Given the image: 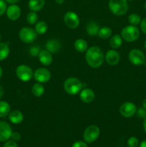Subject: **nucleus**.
I'll list each match as a JSON object with an SVG mask.
<instances>
[{
	"label": "nucleus",
	"instance_id": "26",
	"mask_svg": "<svg viewBox=\"0 0 146 147\" xmlns=\"http://www.w3.org/2000/svg\"><path fill=\"white\" fill-rule=\"evenodd\" d=\"M123 43V40H122V37H120L119 34H115L113 37L111 38L110 41V46L113 47V49H117L122 45Z\"/></svg>",
	"mask_w": 146,
	"mask_h": 147
},
{
	"label": "nucleus",
	"instance_id": "14",
	"mask_svg": "<svg viewBox=\"0 0 146 147\" xmlns=\"http://www.w3.org/2000/svg\"><path fill=\"white\" fill-rule=\"evenodd\" d=\"M120 56L117 51L114 50H110L105 55V60L110 65H115L120 62Z\"/></svg>",
	"mask_w": 146,
	"mask_h": 147
},
{
	"label": "nucleus",
	"instance_id": "18",
	"mask_svg": "<svg viewBox=\"0 0 146 147\" xmlns=\"http://www.w3.org/2000/svg\"><path fill=\"white\" fill-rule=\"evenodd\" d=\"M9 120L11 123L14 124H19L23 121L24 116H23L22 113L19 111H12L9 113Z\"/></svg>",
	"mask_w": 146,
	"mask_h": 147
},
{
	"label": "nucleus",
	"instance_id": "20",
	"mask_svg": "<svg viewBox=\"0 0 146 147\" xmlns=\"http://www.w3.org/2000/svg\"><path fill=\"white\" fill-rule=\"evenodd\" d=\"M99 30H100V26L97 23L94 22H90L87 24L86 31L88 35L90 36H95L98 33Z\"/></svg>",
	"mask_w": 146,
	"mask_h": 147
},
{
	"label": "nucleus",
	"instance_id": "29",
	"mask_svg": "<svg viewBox=\"0 0 146 147\" xmlns=\"http://www.w3.org/2000/svg\"><path fill=\"white\" fill-rule=\"evenodd\" d=\"M38 20V16L35 11H30L27 16V21L29 24H34Z\"/></svg>",
	"mask_w": 146,
	"mask_h": 147
},
{
	"label": "nucleus",
	"instance_id": "8",
	"mask_svg": "<svg viewBox=\"0 0 146 147\" xmlns=\"http://www.w3.org/2000/svg\"><path fill=\"white\" fill-rule=\"evenodd\" d=\"M129 60L135 65H141L145 61V57L143 52L138 49H133L128 54Z\"/></svg>",
	"mask_w": 146,
	"mask_h": 147
},
{
	"label": "nucleus",
	"instance_id": "34",
	"mask_svg": "<svg viewBox=\"0 0 146 147\" xmlns=\"http://www.w3.org/2000/svg\"><path fill=\"white\" fill-rule=\"evenodd\" d=\"M11 139H12L14 142H17V141H19L21 139V135L18 133V132H12L11 136Z\"/></svg>",
	"mask_w": 146,
	"mask_h": 147
},
{
	"label": "nucleus",
	"instance_id": "13",
	"mask_svg": "<svg viewBox=\"0 0 146 147\" xmlns=\"http://www.w3.org/2000/svg\"><path fill=\"white\" fill-rule=\"evenodd\" d=\"M7 16L10 20H17L19 17H20L21 14V9L19 6L16 5V4H11L9 6L7 9Z\"/></svg>",
	"mask_w": 146,
	"mask_h": 147
},
{
	"label": "nucleus",
	"instance_id": "42",
	"mask_svg": "<svg viewBox=\"0 0 146 147\" xmlns=\"http://www.w3.org/2000/svg\"><path fill=\"white\" fill-rule=\"evenodd\" d=\"M143 126H144L145 132L146 133V117L145 118V119H144V122H143Z\"/></svg>",
	"mask_w": 146,
	"mask_h": 147
},
{
	"label": "nucleus",
	"instance_id": "17",
	"mask_svg": "<svg viewBox=\"0 0 146 147\" xmlns=\"http://www.w3.org/2000/svg\"><path fill=\"white\" fill-rule=\"evenodd\" d=\"M46 48L50 53H56L61 48V43L59 40L54 39L50 40L46 43Z\"/></svg>",
	"mask_w": 146,
	"mask_h": 147
},
{
	"label": "nucleus",
	"instance_id": "11",
	"mask_svg": "<svg viewBox=\"0 0 146 147\" xmlns=\"http://www.w3.org/2000/svg\"><path fill=\"white\" fill-rule=\"evenodd\" d=\"M34 78L39 83H46L51 78V73L47 69L41 67L36 70L34 73Z\"/></svg>",
	"mask_w": 146,
	"mask_h": 147
},
{
	"label": "nucleus",
	"instance_id": "30",
	"mask_svg": "<svg viewBox=\"0 0 146 147\" xmlns=\"http://www.w3.org/2000/svg\"><path fill=\"white\" fill-rule=\"evenodd\" d=\"M138 144V140H137V138L134 137V136L130 137L127 141V145L129 147H137Z\"/></svg>",
	"mask_w": 146,
	"mask_h": 147
},
{
	"label": "nucleus",
	"instance_id": "15",
	"mask_svg": "<svg viewBox=\"0 0 146 147\" xmlns=\"http://www.w3.org/2000/svg\"><path fill=\"white\" fill-rule=\"evenodd\" d=\"M94 93L92 90L90 88H84L80 91V97L82 102L86 103H90L94 100Z\"/></svg>",
	"mask_w": 146,
	"mask_h": 147
},
{
	"label": "nucleus",
	"instance_id": "44",
	"mask_svg": "<svg viewBox=\"0 0 146 147\" xmlns=\"http://www.w3.org/2000/svg\"><path fill=\"white\" fill-rule=\"evenodd\" d=\"M2 73H3V70H2V68H1V67H0V78H1V76H2Z\"/></svg>",
	"mask_w": 146,
	"mask_h": 147
},
{
	"label": "nucleus",
	"instance_id": "6",
	"mask_svg": "<svg viewBox=\"0 0 146 147\" xmlns=\"http://www.w3.org/2000/svg\"><path fill=\"white\" fill-rule=\"evenodd\" d=\"M100 135V129L95 125L88 126L84 130L83 134V139L87 143H92L97 140Z\"/></svg>",
	"mask_w": 146,
	"mask_h": 147
},
{
	"label": "nucleus",
	"instance_id": "10",
	"mask_svg": "<svg viewBox=\"0 0 146 147\" xmlns=\"http://www.w3.org/2000/svg\"><path fill=\"white\" fill-rule=\"evenodd\" d=\"M136 106L131 102H126L123 103L120 108V113L125 118H130L136 113Z\"/></svg>",
	"mask_w": 146,
	"mask_h": 147
},
{
	"label": "nucleus",
	"instance_id": "40",
	"mask_svg": "<svg viewBox=\"0 0 146 147\" xmlns=\"http://www.w3.org/2000/svg\"><path fill=\"white\" fill-rule=\"evenodd\" d=\"M3 94H4V90H3L2 87L0 86V99H1V97L3 96Z\"/></svg>",
	"mask_w": 146,
	"mask_h": 147
},
{
	"label": "nucleus",
	"instance_id": "12",
	"mask_svg": "<svg viewBox=\"0 0 146 147\" xmlns=\"http://www.w3.org/2000/svg\"><path fill=\"white\" fill-rule=\"evenodd\" d=\"M12 129L7 122L0 121V142H7L11 138Z\"/></svg>",
	"mask_w": 146,
	"mask_h": 147
},
{
	"label": "nucleus",
	"instance_id": "46",
	"mask_svg": "<svg viewBox=\"0 0 146 147\" xmlns=\"http://www.w3.org/2000/svg\"><path fill=\"white\" fill-rule=\"evenodd\" d=\"M145 10H146V2L145 3Z\"/></svg>",
	"mask_w": 146,
	"mask_h": 147
},
{
	"label": "nucleus",
	"instance_id": "36",
	"mask_svg": "<svg viewBox=\"0 0 146 147\" xmlns=\"http://www.w3.org/2000/svg\"><path fill=\"white\" fill-rule=\"evenodd\" d=\"M72 147H87V145L84 142L79 141V142H74Z\"/></svg>",
	"mask_w": 146,
	"mask_h": 147
},
{
	"label": "nucleus",
	"instance_id": "33",
	"mask_svg": "<svg viewBox=\"0 0 146 147\" xmlns=\"http://www.w3.org/2000/svg\"><path fill=\"white\" fill-rule=\"evenodd\" d=\"M137 116L140 118H143V119H145L146 117V110L144 109V108H141V109H139L137 112Z\"/></svg>",
	"mask_w": 146,
	"mask_h": 147
},
{
	"label": "nucleus",
	"instance_id": "22",
	"mask_svg": "<svg viewBox=\"0 0 146 147\" xmlns=\"http://www.w3.org/2000/svg\"><path fill=\"white\" fill-rule=\"evenodd\" d=\"M10 113V105L4 100H0V118L5 117Z\"/></svg>",
	"mask_w": 146,
	"mask_h": 147
},
{
	"label": "nucleus",
	"instance_id": "4",
	"mask_svg": "<svg viewBox=\"0 0 146 147\" xmlns=\"http://www.w3.org/2000/svg\"><path fill=\"white\" fill-rule=\"evenodd\" d=\"M121 35L125 41L133 42L138 39L140 36V31L136 26L128 25L123 29Z\"/></svg>",
	"mask_w": 146,
	"mask_h": 147
},
{
	"label": "nucleus",
	"instance_id": "38",
	"mask_svg": "<svg viewBox=\"0 0 146 147\" xmlns=\"http://www.w3.org/2000/svg\"><path fill=\"white\" fill-rule=\"evenodd\" d=\"M20 0H5L6 2L9 3L10 4H15L17 3H18Z\"/></svg>",
	"mask_w": 146,
	"mask_h": 147
},
{
	"label": "nucleus",
	"instance_id": "41",
	"mask_svg": "<svg viewBox=\"0 0 146 147\" xmlns=\"http://www.w3.org/2000/svg\"><path fill=\"white\" fill-rule=\"evenodd\" d=\"M64 1V0H55V2L58 4H63Z\"/></svg>",
	"mask_w": 146,
	"mask_h": 147
},
{
	"label": "nucleus",
	"instance_id": "25",
	"mask_svg": "<svg viewBox=\"0 0 146 147\" xmlns=\"http://www.w3.org/2000/svg\"><path fill=\"white\" fill-rule=\"evenodd\" d=\"M112 33H113V31H112L111 28H110L109 27H103L102 28H100L97 35L102 39H107L111 36Z\"/></svg>",
	"mask_w": 146,
	"mask_h": 147
},
{
	"label": "nucleus",
	"instance_id": "16",
	"mask_svg": "<svg viewBox=\"0 0 146 147\" xmlns=\"http://www.w3.org/2000/svg\"><path fill=\"white\" fill-rule=\"evenodd\" d=\"M40 63L45 66H48L52 63V56L47 50H41L38 55Z\"/></svg>",
	"mask_w": 146,
	"mask_h": 147
},
{
	"label": "nucleus",
	"instance_id": "24",
	"mask_svg": "<svg viewBox=\"0 0 146 147\" xmlns=\"http://www.w3.org/2000/svg\"><path fill=\"white\" fill-rule=\"evenodd\" d=\"M44 92V88L40 83H35L31 88V93L35 97H40Z\"/></svg>",
	"mask_w": 146,
	"mask_h": 147
},
{
	"label": "nucleus",
	"instance_id": "32",
	"mask_svg": "<svg viewBox=\"0 0 146 147\" xmlns=\"http://www.w3.org/2000/svg\"><path fill=\"white\" fill-rule=\"evenodd\" d=\"M7 4L5 0H0V16L3 15L7 11Z\"/></svg>",
	"mask_w": 146,
	"mask_h": 147
},
{
	"label": "nucleus",
	"instance_id": "28",
	"mask_svg": "<svg viewBox=\"0 0 146 147\" xmlns=\"http://www.w3.org/2000/svg\"><path fill=\"white\" fill-rule=\"evenodd\" d=\"M128 22L131 25L136 26L140 24L141 18H140V15H138L137 14H131L128 17Z\"/></svg>",
	"mask_w": 146,
	"mask_h": 147
},
{
	"label": "nucleus",
	"instance_id": "27",
	"mask_svg": "<svg viewBox=\"0 0 146 147\" xmlns=\"http://www.w3.org/2000/svg\"><path fill=\"white\" fill-rule=\"evenodd\" d=\"M47 24L45 22L40 21L36 24L35 31L37 34H43L47 32Z\"/></svg>",
	"mask_w": 146,
	"mask_h": 147
},
{
	"label": "nucleus",
	"instance_id": "9",
	"mask_svg": "<svg viewBox=\"0 0 146 147\" xmlns=\"http://www.w3.org/2000/svg\"><path fill=\"white\" fill-rule=\"evenodd\" d=\"M64 21L67 27L70 29H75L80 24V19L76 13L73 11H67L64 17Z\"/></svg>",
	"mask_w": 146,
	"mask_h": 147
},
{
	"label": "nucleus",
	"instance_id": "47",
	"mask_svg": "<svg viewBox=\"0 0 146 147\" xmlns=\"http://www.w3.org/2000/svg\"><path fill=\"white\" fill-rule=\"evenodd\" d=\"M127 1H133V0H127Z\"/></svg>",
	"mask_w": 146,
	"mask_h": 147
},
{
	"label": "nucleus",
	"instance_id": "7",
	"mask_svg": "<svg viewBox=\"0 0 146 147\" xmlns=\"http://www.w3.org/2000/svg\"><path fill=\"white\" fill-rule=\"evenodd\" d=\"M20 40L25 43H31L36 40L37 33L35 30L30 27H24L21 29L19 33Z\"/></svg>",
	"mask_w": 146,
	"mask_h": 147
},
{
	"label": "nucleus",
	"instance_id": "43",
	"mask_svg": "<svg viewBox=\"0 0 146 147\" xmlns=\"http://www.w3.org/2000/svg\"><path fill=\"white\" fill-rule=\"evenodd\" d=\"M143 107L144 108V109L146 110V98H145L144 100H143Z\"/></svg>",
	"mask_w": 146,
	"mask_h": 147
},
{
	"label": "nucleus",
	"instance_id": "2",
	"mask_svg": "<svg viewBox=\"0 0 146 147\" xmlns=\"http://www.w3.org/2000/svg\"><path fill=\"white\" fill-rule=\"evenodd\" d=\"M109 9L113 14L123 16L127 12L128 9L127 0H110Z\"/></svg>",
	"mask_w": 146,
	"mask_h": 147
},
{
	"label": "nucleus",
	"instance_id": "19",
	"mask_svg": "<svg viewBox=\"0 0 146 147\" xmlns=\"http://www.w3.org/2000/svg\"><path fill=\"white\" fill-rule=\"evenodd\" d=\"M45 0H29L28 7L31 11H40L44 7Z\"/></svg>",
	"mask_w": 146,
	"mask_h": 147
},
{
	"label": "nucleus",
	"instance_id": "3",
	"mask_svg": "<svg viewBox=\"0 0 146 147\" xmlns=\"http://www.w3.org/2000/svg\"><path fill=\"white\" fill-rule=\"evenodd\" d=\"M64 88L66 93L70 95H77L82 88V83L76 78H69L64 83Z\"/></svg>",
	"mask_w": 146,
	"mask_h": 147
},
{
	"label": "nucleus",
	"instance_id": "21",
	"mask_svg": "<svg viewBox=\"0 0 146 147\" xmlns=\"http://www.w3.org/2000/svg\"><path fill=\"white\" fill-rule=\"evenodd\" d=\"M74 48L77 52L84 53L87 50V43L83 39H78L74 42Z\"/></svg>",
	"mask_w": 146,
	"mask_h": 147
},
{
	"label": "nucleus",
	"instance_id": "35",
	"mask_svg": "<svg viewBox=\"0 0 146 147\" xmlns=\"http://www.w3.org/2000/svg\"><path fill=\"white\" fill-rule=\"evenodd\" d=\"M3 147H19L17 144L14 141H7L5 144H4Z\"/></svg>",
	"mask_w": 146,
	"mask_h": 147
},
{
	"label": "nucleus",
	"instance_id": "1",
	"mask_svg": "<svg viewBox=\"0 0 146 147\" xmlns=\"http://www.w3.org/2000/svg\"><path fill=\"white\" fill-rule=\"evenodd\" d=\"M85 59L87 64L93 68H98L104 61V55L99 47H91L87 50Z\"/></svg>",
	"mask_w": 146,
	"mask_h": 147
},
{
	"label": "nucleus",
	"instance_id": "45",
	"mask_svg": "<svg viewBox=\"0 0 146 147\" xmlns=\"http://www.w3.org/2000/svg\"><path fill=\"white\" fill-rule=\"evenodd\" d=\"M145 50H146V40H145Z\"/></svg>",
	"mask_w": 146,
	"mask_h": 147
},
{
	"label": "nucleus",
	"instance_id": "5",
	"mask_svg": "<svg viewBox=\"0 0 146 147\" xmlns=\"http://www.w3.org/2000/svg\"><path fill=\"white\" fill-rule=\"evenodd\" d=\"M16 75L20 80L23 82H27L32 78L33 71L29 66L21 65L16 69Z\"/></svg>",
	"mask_w": 146,
	"mask_h": 147
},
{
	"label": "nucleus",
	"instance_id": "31",
	"mask_svg": "<svg viewBox=\"0 0 146 147\" xmlns=\"http://www.w3.org/2000/svg\"><path fill=\"white\" fill-rule=\"evenodd\" d=\"M40 51H41V50H40V47L35 45L31 47V49H30L29 50V53L32 57H36V56H38L39 53H40Z\"/></svg>",
	"mask_w": 146,
	"mask_h": 147
},
{
	"label": "nucleus",
	"instance_id": "48",
	"mask_svg": "<svg viewBox=\"0 0 146 147\" xmlns=\"http://www.w3.org/2000/svg\"><path fill=\"white\" fill-rule=\"evenodd\" d=\"M0 40H1V34H0Z\"/></svg>",
	"mask_w": 146,
	"mask_h": 147
},
{
	"label": "nucleus",
	"instance_id": "39",
	"mask_svg": "<svg viewBox=\"0 0 146 147\" xmlns=\"http://www.w3.org/2000/svg\"><path fill=\"white\" fill-rule=\"evenodd\" d=\"M140 147H146V139L143 140V142H142L141 143H140Z\"/></svg>",
	"mask_w": 146,
	"mask_h": 147
},
{
	"label": "nucleus",
	"instance_id": "37",
	"mask_svg": "<svg viewBox=\"0 0 146 147\" xmlns=\"http://www.w3.org/2000/svg\"><path fill=\"white\" fill-rule=\"evenodd\" d=\"M140 28H141L143 32L146 34V18L143 19V20L140 22Z\"/></svg>",
	"mask_w": 146,
	"mask_h": 147
},
{
	"label": "nucleus",
	"instance_id": "23",
	"mask_svg": "<svg viewBox=\"0 0 146 147\" xmlns=\"http://www.w3.org/2000/svg\"><path fill=\"white\" fill-rule=\"evenodd\" d=\"M9 47L6 43H0V61L7 58L9 54Z\"/></svg>",
	"mask_w": 146,
	"mask_h": 147
}]
</instances>
